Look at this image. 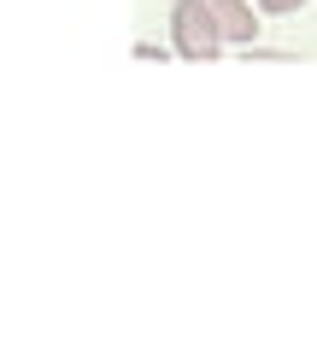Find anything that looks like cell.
Here are the masks:
<instances>
[{
    "label": "cell",
    "instance_id": "cell-1",
    "mask_svg": "<svg viewBox=\"0 0 317 352\" xmlns=\"http://www.w3.org/2000/svg\"><path fill=\"white\" fill-rule=\"evenodd\" d=\"M171 47H177L182 59H194V65H212L217 53L229 47L223 30H217V18L206 12V0H177V6H171Z\"/></svg>",
    "mask_w": 317,
    "mask_h": 352
},
{
    "label": "cell",
    "instance_id": "cell-2",
    "mask_svg": "<svg viewBox=\"0 0 317 352\" xmlns=\"http://www.w3.org/2000/svg\"><path fill=\"white\" fill-rule=\"evenodd\" d=\"M206 12L217 18V30H223V41H235V47H253L259 41V18H253V6L247 0H206Z\"/></svg>",
    "mask_w": 317,
    "mask_h": 352
},
{
    "label": "cell",
    "instance_id": "cell-3",
    "mask_svg": "<svg viewBox=\"0 0 317 352\" xmlns=\"http://www.w3.org/2000/svg\"><path fill=\"white\" fill-rule=\"evenodd\" d=\"M135 59H159V65H165L171 47H159V41H135Z\"/></svg>",
    "mask_w": 317,
    "mask_h": 352
},
{
    "label": "cell",
    "instance_id": "cell-4",
    "mask_svg": "<svg viewBox=\"0 0 317 352\" xmlns=\"http://www.w3.org/2000/svg\"><path fill=\"white\" fill-rule=\"evenodd\" d=\"M300 6H305V0H259V12H276V18L282 12H300Z\"/></svg>",
    "mask_w": 317,
    "mask_h": 352
}]
</instances>
